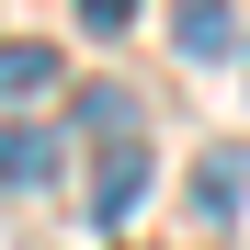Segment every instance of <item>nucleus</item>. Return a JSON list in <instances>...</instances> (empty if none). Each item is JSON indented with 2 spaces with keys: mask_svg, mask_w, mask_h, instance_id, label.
<instances>
[{
  "mask_svg": "<svg viewBox=\"0 0 250 250\" xmlns=\"http://www.w3.org/2000/svg\"><path fill=\"white\" fill-rule=\"evenodd\" d=\"M80 125H91V216L125 228L148 205V125H137V91H80Z\"/></svg>",
  "mask_w": 250,
  "mask_h": 250,
  "instance_id": "1",
  "label": "nucleus"
},
{
  "mask_svg": "<svg viewBox=\"0 0 250 250\" xmlns=\"http://www.w3.org/2000/svg\"><path fill=\"white\" fill-rule=\"evenodd\" d=\"M193 205H205L216 228H239V205H250V159H239V148H205V159H193Z\"/></svg>",
  "mask_w": 250,
  "mask_h": 250,
  "instance_id": "2",
  "label": "nucleus"
},
{
  "mask_svg": "<svg viewBox=\"0 0 250 250\" xmlns=\"http://www.w3.org/2000/svg\"><path fill=\"white\" fill-rule=\"evenodd\" d=\"M0 182H57V125H0Z\"/></svg>",
  "mask_w": 250,
  "mask_h": 250,
  "instance_id": "3",
  "label": "nucleus"
},
{
  "mask_svg": "<svg viewBox=\"0 0 250 250\" xmlns=\"http://www.w3.org/2000/svg\"><path fill=\"white\" fill-rule=\"evenodd\" d=\"M46 80H57V46H34V34H23V46H0V103L46 91Z\"/></svg>",
  "mask_w": 250,
  "mask_h": 250,
  "instance_id": "4",
  "label": "nucleus"
},
{
  "mask_svg": "<svg viewBox=\"0 0 250 250\" xmlns=\"http://www.w3.org/2000/svg\"><path fill=\"white\" fill-rule=\"evenodd\" d=\"M228 0H182V57H228Z\"/></svg>",
  "mask_w": 250,
  "mask_h": 250,
  "instance_id": "5",
  "label": "nucleus"
},
{
  "mask_svg": "<svg viewBox=\"0 0 250 250\" xmlns=\"http://www.w3.org/2000/svg\"><path fill=\"white\" fill-rule=\"evenodd\" d=\"M80 23H91V34H125V23H137V0H80Z\"/></svg>",
  "mask_w": 250,
  "mask_h": 250,
  "instance_id": "6",
  "label": "nucleus"
}]
</instances>
